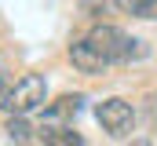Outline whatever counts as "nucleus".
Masks as SVG:
<instances>
[{
	"label": "nucleus",
	"mask_w": 157,
	"mask_h": 146,
	"mask_svg": "<svg viewBox=\"0 0 157 146\" xmlns=\"http://www.w3.org/2000/svg\"><path fill=\"white\" fill-rule=\"evenodd\" d=\"M4 132H7V139L18 146L33 143V139H40V128H33L29 124V117H7V124H4Z\"/></svg>",
	"instance_id": "nucleus-7"
},
{
	"label": "nucleus",
	"mask_w": 157,
	"mask_h": 146,
	"mask_svg": "<svg viewBox=\"0 0 157 146\" xmlns=\"http://www.w3.org/2000/svg\"><path fill=\"white\" fill-rule=\"evenodd\" d=\"M88 36L99 44V51L110 59V66H113V62H132V59H143V55L150 51V48H146V40L121 33L117 26H110V22H95Z\"/></svg>",
	"instance_id": "nucleus-2"
},
{
	"label": "nucleus",
	"mask_w": 157,
	"mask_h": 146,
	"mask_svg": "<svg viewBox=\"0 0 157 146\" xmlns=\"http://www.w3.org/2000/svg\"><path fill=\"white\" fill-rule=\"evenodd\" d=\"M121 15H132V18H150L157 22V0H113Z\"/></svg>",
	"instance_id": "nucleus-8"
},
{
	"label": "nucleus",
	"mask_w": 157,
	"mask_h": 146,
	"mask_svg": "<svg viewBox=\"0 0 157 146\" xmlns=\"http://www.w3.org/2000/svg\"><path fill=\"white\" fill-rule=\"evenodd\" d=\"M84 95H59L55 102H44V113H40V128H51V124H70L77 117Z\"/></svg>",
	"instance_id": "nucleus-5"
},
{
	"label": "nucleus",
	"mask_w": 157,
	"mask_h": 146,
	"mask_svg": "<svg viewBox=\"0 0 157 146\" xmlns=\"http://www.w3.org/2000/svg\"><path fill=\"white\" fill-rule=\"evenodd\" d=\"M106 4H113V0H84L80 7H84V15H102V11H106Z\"/></svg>",
	"instance_id": "nucleus-9"
},
{
	"label": "nucleus",
	"mask_w": 157,
	"mask_h": 146,
	"mask_svg": "<svg viewBox=\"0 0 157 146\" xmlns=\"http://www.w3.org/2000/svg\"><path fill=\"white\" fill-rule=\"evenodd\" d=\"M40 143L44 146H88L73 124H51V128H40Z\"/></svg>",
	"instance_id": "nucleus-6"
},
{
	"label": "nucleus",
	"mask_w": 157,
	"mask_h": 146,
	"mask_svg": "<svg viewBox=\"0 0 157 146\" xmlns=\"http://www.w3.org/2000/svg\"><path fill=\"white\" fill-rule=\"evenodd\" d=\"M44 99H48V80L40 73H22L7 88V95L0 99V106H4L7 117H29L33 110H44Z\"/></svg>",
	"instance_id": "nucleus-1"
},
{
	"label": "nucleus",
	"mask_w": 157,
	"mask_h": 146,
	"mask_svg": "<svg viewBox=\"0 0 157 146\" xmlns=\"http://www.w3.org/2000/svg\"><path fill=\"white\" fill-rule=\"evenodd\" d=\"M95 121L102 124L106 135H132L135 132V106L128 99H102L95 106Z\"/></svg>",
	"instance_id": "nucleus-3"
},
{
	"label": "nucleus",
	"mask_w": 157,
	"mask_h": 146,
	"mask_svg": "<svg viewBox=\"0 0 157 146\" xmlns=\"http://www.w3.org/2000/svg\"><path fill=\"white\" fill-rule=\"evenodd\" d=\"M132 146H150V143H146V139H135V143H132Z\"/></svg>",
	"instance_id": "nucleus-11"
},
{
	"label": "nucleus",
	"mask_w": 157,
	"mask_h": 146,
	"mask_svg": "<svg viewBox=\"0 0 157 146\" xmlns=\"http://www.w3.org/2000/svg\"><path fill=\"white\" fill-rule=\"evenodd\" d=\"M7 88H11V84H7V70H4V66H0V99H4V95H7Z\"/></svg>",
	"instance_id": "nucleus-10"
},
{
	"label": "nucleus",
	"mask_w": 157,
	"mask_h": 146,
	"mask_svg": "<svg viewBox=\"0 0 157 146\" xmlns=\"http://www.w3.org/2000/svg\"><path fill=\"white\" fill-rule=\"evenodd\" d=\"M66 59H70V66L84 77H102V73L110 70V59L99 51V44L91 40V36H77V40H70L66 44Z\"/></svg>",
	"instance_id": "nucleus-4"
},
{
	"label": "nucleus",
	"mask_w": 157,
	"mask_h": 146,
	"mask_svg": "<svg viewBox=\"0 0 157 146\" xmlns=\"http://www.w3.org/2000/svg\"><path fill=\"white\" fill-rule=\"evenodd\" d=\"M154 132H157V117H154Z\"/></svg>",
	"instance_id": "nucleus-12"
}]
</instances>
